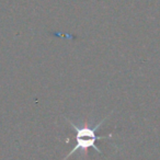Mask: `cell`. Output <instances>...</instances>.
<instances>
[{"label": "cell", "mask_w": 160, "mask_h": 160, "mask_svg": "<svg viewBox=\"0 0 160 160\" xmlns=\"http://www.w3.org/2000/svg\"><path fill=\"white\" fill-rule=\"evenodd\" d=\"M108 118H109V116H107L105 118H103V120L101 121L100 123H98V124L96 125V127H93V128H90V127H88V126L79 127V126H77V125H76L71 120L65 118V120H66L67 122L70 124V126L76 131V146L72 148V150L69 151L68 155L65 157L64 160H67L69 158V156L73 155V153L77 152V151H79V150L86 151L89 148L94 149V150L98 151L99 153H102V151L100 150V148L97 146V144H96L97 140L110 138V137H112V134H109V135H107V136L105 135L104 136L103 135L98 136L97 135V131H98V128H100L101 124H102V123L104 122Z\"/></svg>", "instance_id": "1"}]
</instances>
